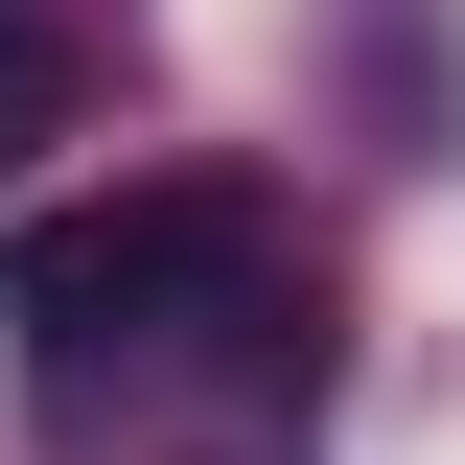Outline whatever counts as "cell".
<instances>
[{
  "label": "cell",
  "instance_id": "6da1fadb",
  "mask_svg": "<svg viewBox=\"0 0 465 465\" xmlns=\"http://www.w3.org/2000/svg\"><path fill=\"white\" fill-rule=\"evenodd\" d=\"M0 326H24L47 419H94V372H140V349L280 326V210H256V186H116V210H47L24 256H0Z\"/></svg>",
  "mask_w": 465,
  "mask_h": 465
},
{
  "label": "cell",
  "instance_id": "7a4b0ae2",
  "mask_svg": "<svg viewBox=\"0 0 465 465\" xmlns=\"http://www.w3.org/2000/svg\"><path fill=\"white\" fill-rule=\"evenodd\" d=\"M70 116H94V24L70 0H0V163H47Z\"/></svg>",
  "mask_w": 465,
  "mask_h": 465
}]
</instances>
